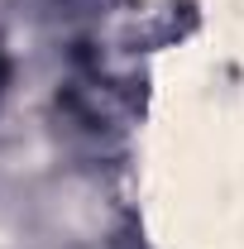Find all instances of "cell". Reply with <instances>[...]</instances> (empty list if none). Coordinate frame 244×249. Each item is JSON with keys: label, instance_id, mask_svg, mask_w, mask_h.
Instances as JSON below:
<instances>
[{"label": "cell", "instance_id": "obj_1", "mask_svg": "<svg viewBox=\"0 0 244 249\" xmlns=\"http://www.w3.org/2000/svg\"><path fill=\"white\" fill-rule=\"evenodd\" d=\"M0 72H5V67H0Z\"/></svg>", "mask_w": 244, "mask_h": 249}]
</instances>
